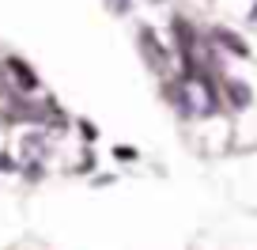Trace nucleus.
<instances>
[{
	"mask_svg": "<svg viewBox=\"0 0 257 250\" xmlns=\"http://www.w3.org/2000/svg\"><path fill=\"white\" fill-rule=\"evenodd\" d=\"M140 49H144V57L152 61V68H155V72H167L170 53L159 46V38H155V31H152V27H140Z\"/></svg>",
	"mask_w": 257,
	"mask_h": 250,
	"instance_id": "nucleus-1",
	"label": "nucleus"
},
{
	"mask_svg": "<svg viewBox=\"0 0 257 250\" xmlns=\"http://www.w3.org/2000/svg\"><path fill=\"white\" fill-rule=\"evenodd\" d=\"M223 95L234 110H249V103H253V91L246 80H223Z\"/></svg>",
	"mask_w": 257,
	"mask_h": 250,
	"instance_id": "nucleus-2",
	"label": "nucleus"
},
{
	"mask_svg": "<svg viewBox=\"0 0 257 250\" xmlns=\"http://www.w3.org/2000/svg\"><path fill=\"white\" fill-rule=\"evenodd\" d=\"M4 65H8V72L16 76L19 91H38V76H34V68H31V65H23V61H19V57H8V61H4Z\"/></svg>",
	"mask_w": 257,
	"mask_h": 250,
	"instance_id": "nucleus-3",
	"label": "nucleus"
},
{
	"mask_svg": "<svg viewBox=\"0 0 257 250\" xmlns=\"http://www.w3.org/2000/svg\"><path fill=\"white\" fill-rule=\"evenodd\" d=\"M212 42H219V46H223L227 53H234V57H249V46L234 31H227V27H212Z\"/></svg>",
	"mask_w": 257,
	"mask_h": 250,
	"instance_id": "nucleus-4",
	"label": "nucleus"
},
{
	"mask_svg": "<svg viewBox=\"0 0 257 250\" xmlns=\"http://www.w3.org/2000/svg\"><path fill=\"white\" fill-rule=\"evenodd\" d=\"M80 137H83V140H95V137H98L95 121H80Z\"/></svg>",
	"mask_w": 257,
	"mask_h": 250,
	"instance_id": "nucleus-5",
	"label": "nucleus"
},
{
	"mask_svg": "<svg viewBox=\"0 0 257 250\" xmlns=\"http://www.w3.org/2000/svg\"><path fill=\"white\" fill-rule=\"evenodd\" d=\"M110 4V12H117V16H125L128 8H133V0H106Z\"/></svg>",
	"mask_w": 257,
	"mask_h": 250,
	"instance_id": "nucleus-6",
	"label": "nucleus"
},
{
	"mask_svg": "<svg viewBox=\"0 0 257 250\" xmlns=\"http://www.w3.org/2000/svg\"><path fill=\"white\" fill-rule=\"evenodd\" d=\"M0 171H8V175H16V171H23V167H19V163L12 159V155H0Z\"/></svg>",
	"mask_w": 257,
	"mask_h": 250,
	"instance_id": "nucleus-7",
	"label": "nucleus"
},
{
	"mask_svg": "<svg viewBox=\"0 0 257 250\" xmlns=\"http://www.w3.org/2000/svg\"><path fill=\"white\" fill-rule=\"evenodd\" d=\"M113 159H137V148H113Z\"/></svg>",
	"mask_w": 257,
	"mask_h": 250,
	"instance_id": "nucleus-8",
	"label": "nucleus"
}]
</instances>
